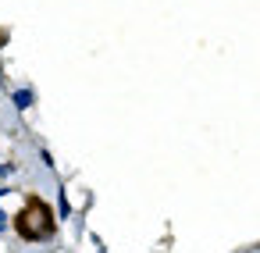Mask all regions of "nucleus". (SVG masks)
<instances>
[{"label": "nucleus", "instance_id": "nucleus-1", "mask_svg": "<svg viewBox=\"0 0 260 253\" xmlns=\"http://www.w3.org/2000/svg\"><path fill=\"white\" fill-rule=\"evenodd\" d=\"M54 228H57L54 210H50L40 196L25 200V207L15 214V232H18L25 242H47V239L54 235Z\"/></svg>", "mask_w": 260, "mask_h": 253}, {"label": "nucleus", "instance_id": "nucleus-2", "mask_svg": "<svg viewBox=\"0 0 260 253\" xmlns=\"http://www.w3.org/2000/svg\"><path fill=\"white\" fill-rule=\"evenodd\" d=\"M32 100H36V93H32V89H15V107H18V111L32 107Z\"/></svg>", "mask_w": 260, "mask_h": 253}, {"label": "nucleus", "instance_id": "nucleus-3", "mask_svg": "<svg viewBox=\"0 0 260 253\" xmlns=\"http://www.w3.org/2000/svg\"><path fill=\"white\" fill-rule=\"evenodd\" d=\"M57 207H61V217H68V210H72V207H68V196H64V189L57 193Z\"/></svg>", "mask_w": 260, "mask_h": 253}, {"label": "nucleus", "instance_id": "nucleus-4", "mask_svg": "<svg viewBox=\"0 0 260 253\" xmlns=\"http://www.w3.org/2000/svg\"><path fill=\"white\" fill-rule=\"evenodd\" d=\"M4 225H8V214H4V210H0V228H4Z\"/></svg>", "mask_w": 260, "mask_h": 253}]
</instances>
